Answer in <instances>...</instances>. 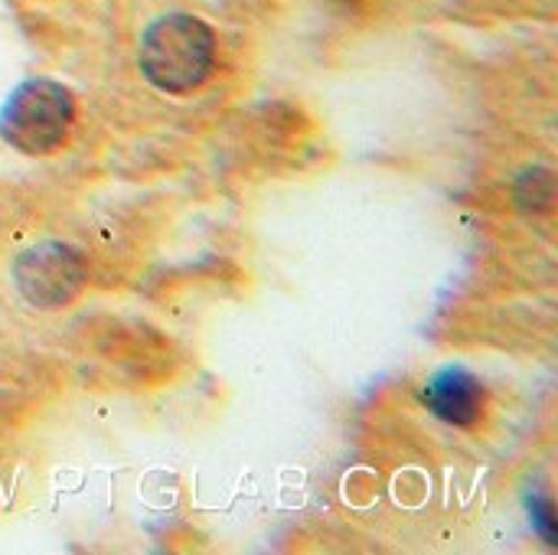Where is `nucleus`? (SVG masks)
I'll use <instances>...</instances> for the list:
<instances>
[{
    "label": "nucleus",
    "mask_w": 558,
    "mask_h": 555,
    "mask_svg": "<svg viewBox=\"0 0 558 555\" xmlns=\"http://www.w3.org/2000/svg\"><path fill=\"white\" fill-rule=\"evenodd\" d=\"M425 406L448 425H474L484 415V386L464 366H445L425 383Z\"/></svg>",
    "instance_id": "nucleus-4"
},
{
    "label": "nucleus",
    "mask_w": 558,
    "mask_h": 555,
    "mask_svg": "<svg viewBox=\"0 0 558 555\" xmlns=\"http://www.w3.org/2000/svg\"><path fill=\"white\" fill-rule=\"evenodd\" d=\"M137 59L150 85L183 95L209 79L216 65V36L199 16L170 13L144 29Z\"/></svg>",
    "instance_id": "nucleus-1"
},
{
    "label": "nucleus",
    "mask_w": 558,
    "mask_h": 555,
    "mask_svg": "<svg viewBox=\"0 0 558 555\" xmlns=\"http://www.w3.org/2000/svg\"><path fill=\"white\" fill-rule=\"evenodd\" d=\"M82 262L72 249L59 242H43L29 252H23L13 265V281L20 294L36 307H62L69 304L82 288Z\"/></svg>",
    "instance_id": "nucleus-3"
},
{
    "label": "nucleus",
    "mask_w": 558,
    "mask_h": 555,
    "mask_svg": "<svg viewBox=\"0 0 558 555\" xmlns=\"http://www.w3.org/2000/svg\"><path fill=\"white\" fill-rule=\"evenodd\" d=\"M530 520L539 530V536L549 546H556V510H553V500L549 497H539V494L530 497Z\"/></svg>",
    "instance_id": "nucleus-5"
},
{
    "label": "nucleus",
    "mask_w": 558,
    "mask_h": 555,
    "mask_svg": "<svg viewBox=\"0 0 558 555\" xmlns=\"http://www.w3.org/2000/svg\"><path fill=\"white\" fill-rule=\"evenodd\" d=\"M75 121L72 92L52 79L20 82L0 108V137L20 154L56 150Z\"/></svg>",
    "instance_id": "nucleus-2"
}]
</instances>
